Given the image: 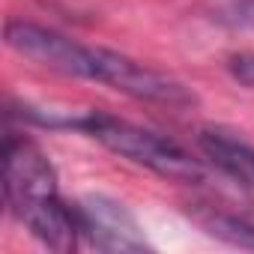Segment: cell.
Wrapping results in <instances>:
<instances>
[{"label": "cell", "mask_w": 254, "mask_h": 254, "mask_svg": "<svg viewBox=\"0 0 254 254\" xmlns=\"http://www.w3.org/2000/svg\"><path fill=\"white\" fill-rule=\"evenodd\" d=\"M194 221H197L200 230L209 233L212 239H221V242H227V245H233V248H248V251H254V224H251L248 218L203 209V212L194 215Z\"/></svg>", "instance_id": "obj_6"}, {"label": "cell", "mask_w": 254, "mask_h": 254, "mask_svg": "<svg viewBox=\"0 0 254 254\" xmlns=\"http://www.w3.org/2000/svg\"><path fill=\"white\" fill-rule=\"evenodd\" d=\"M3 36L15 54L33 60L42 69L60 72L69 78H81V81H96L123 96H132V99L150 102V105H165V108L194 105V93L183 81H177L159 69H150L147 63H138L120 51L84 45L54 27L12 18V21H6Z\"/></svg>", "instance_id": "obj_1"}, {"label": "cell", "mask_w": 254, "mask_h": 254, "mask_svg": "<svg viewBox=\"0 0 254 254\" xmlns=\"http://www.w3.org/2000/svg\"><path fill=\"white\" fill-rule=\"evenodd\" d=\"M3 197L12 215L51 251H75L84 239L78 203L60 197L57 171L42 147L24 135L3 141Z\"/></svg>", "instance_id": "obj_2"}, {"label": "cell", "mask_w": 254, "mask_h": 254, "mask_svg": "<svg viewBox=\"0 0 254 254\" xmlns=\"http://www.w3.org/2000/svg\"><path fill=\"white\" fill-rule=\"evenodd\" d=\"M24 117L39 126H51V129H78L90 135L93 141H99L105 150L117 153L120 159L132 162L138 168H147L165 180H174L183 186H197L206 180L203 162L191 156L183 144H177L168 135L150 132L138 123H129L123 117H114L105 111H90L81 117H51V114H36L30 108H24Z\"/></svg>", "instance_id": "obj_3"}, {"label": "cell", "mask_w": 254, "mask_h": 254, "mask_svg": "<svg viewBox=\"0 0 254 254\" xmlns=\"http://www.w3.org/2000/svg\"><path fill=\"white\" fill-rule=\"evenodd\" d=\"M81 233L96 251H150L144 230L138 227L135 215L120 200L105 194H90L78 200Z\"/></svg>", "instance_id": "obj_4"}, {"label": "cell", "mask_w": 254, "mask_h": 254, "mask_svg": "<svg viewBox=\"0 0 254 254\" xmlns=\"http://www.w3.org/2000/svg\"><path fill=\"white\" fill-rule=\"evenodd\" d=\"M233 15L242 24H254V0H239V3L233 6Z\"/></svg>", "instance_id": "obj_7"}, {"label": "cell", "mask_w": 254, "mask_h": 254, "mask_svg": "<svg viewBox=\"0 0 254 254\" xmlns=\"http://www.w3.org/2000/svg\"><path fill=\"white\" fill-rule=\"evenodd\" d=\"M194 144L203 162H209L236 186L254 191V144L227 129H218V126H203L194 135Z\"/></svg>", "instance_id": "obj_5"}]
</instances>
